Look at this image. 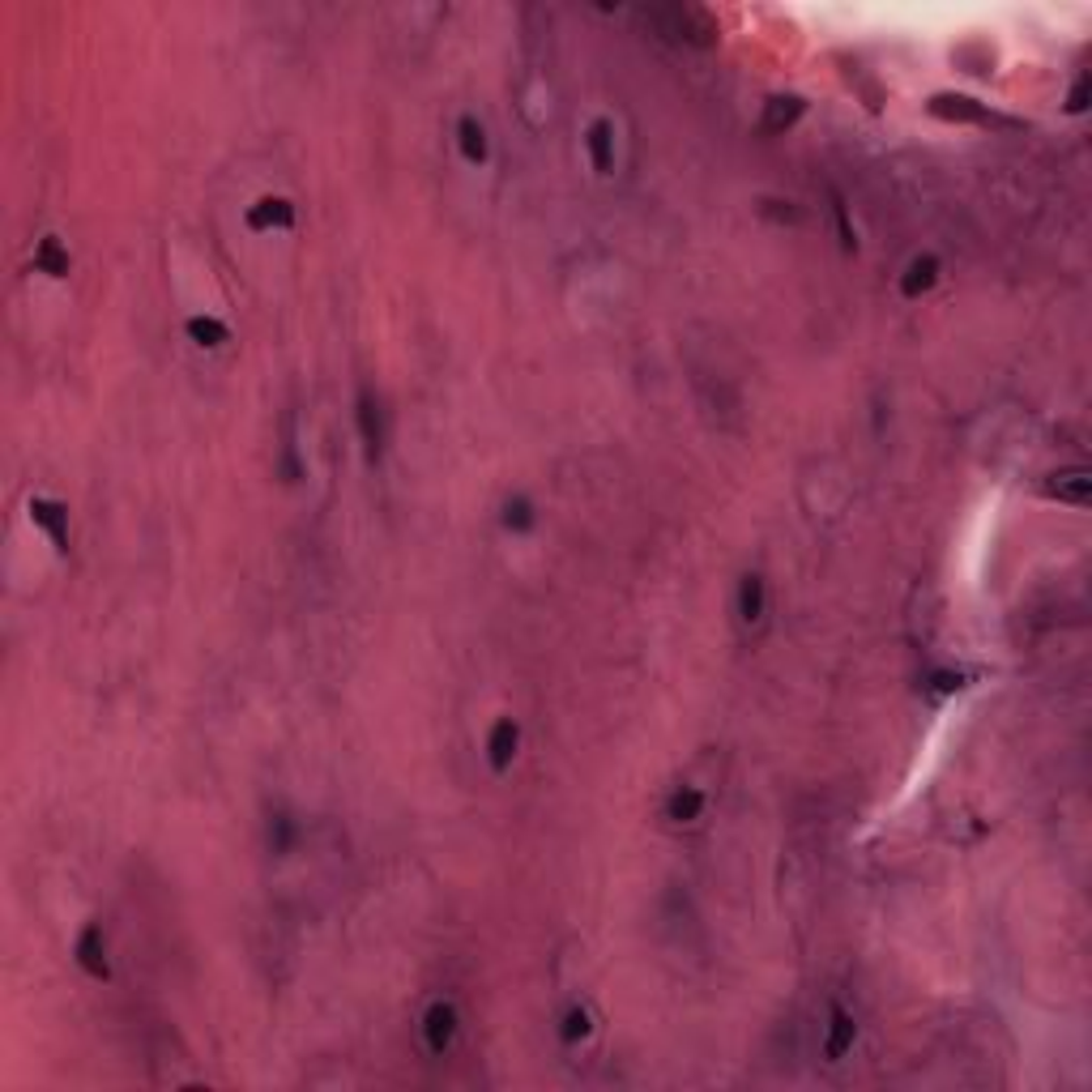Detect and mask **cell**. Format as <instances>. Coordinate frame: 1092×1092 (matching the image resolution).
Masks as SVG:
<instances>
[{
    "label": "cell",
    "instance_id": "6da1fadb",
    "mask_svg": "<svg viewBox=\"0 0 1092 1092\" xmlns=\"http://www.w3.org/2000/svg\"><path fill=\"white\" fill-rule=\"evenodd\" d=\"M355 423H359V440H363V452H367V461H380L384 457V444H388V415H384V406L376 393H359L355 402Z\"/></svg>",
    "mask_w": 1092,
    "mask_h": 1092
},
{
    "label": "cell",
    "instance_id": "7a4b0ae2",
    "mask_svg": "<svg viewBox=\"0 0 1092 1092\" xmlns=\"http://www.w3.org/2000/svg\"><path fill=\"white\" fill-rule=\"evenodd\" d=\"M461 1033V1016H457V1007H452L448 999H436L423 1012V1041L431 1054H448L452 1041H457Z\"/></svg>",
    "mask_w": 1092,
    "mask_h": 1092
},
{
    "label": "cell",
    "instance_id": "3957f363",
    "mask_svg": "<svg viewBox=\"0 0 1092 1092\" xmlns=\"http://www.w3.org/2000/svg\"><path fill=\"white\" fill-rule=\"evenodd\" d=\"M517 751H521V726L512 717H500L496 726H491V734H487V765H491V773H508L512 759H517Z\"/></svg>",
    "mask_w": 1092,
    "mask_h": 1092
},
{
    "label": "cell",
    "instance_id": "277c9868",
    "mask_svg": "<svg viewBox=\"0 0 1092 1092\" xmlns=\"http://www.w3.org/2000/svg\"><path fill=\"white\" fill-rule=\"evenodd\" d=\"M73 956L77 964L86 968V973L94 981H107L112 977V960H107V939H102L98 926H86V931L77 935V947H73Z\"/></svg>",
    "mask_w": 1092,
    "mask_h": 1092
},
{
    "label": "cell",
    "instance_id": "5b68a950",
    "mask_svg": "<svg viewBox=\"0 0 1092 1092\" xmlns=\"http://www.w3.org/2000/svg\"><path fill=\"white\" fill-rule=\"evenodd\" d=\"M30 521L48 533L56 551H69V508L56 500H30Z\"/></svg>",
    "mask_w": 1092,
    "mask_h": 1092
},
{
    "label": "cell",
    "instance_id": "8992f818",
    "mask_svg": "<svg viewBox=\"0 0 1092 1092\" xmlns=\"http://www.w3.org/2000/svg\"><path fill=\"white\" fill-rule=\"evenodd\" d=\"M248 226L252 231H291L295 226V205L286 197H261L248 210Z\"/></svg>",
    "mask_w": 1092,
    "mask_h": 1092
},
{
    "label": "cell",
    "instance_id": "52a82bcc",
    "mask_svg": "<svg viewBox=\"0 0 1092 1092\" xmlns=\"http://www.w3.org/2000/svg\"><path fill=\"white\" fill-rule=\"evenodd\" d=\"M585 150H589V162L597 175H610L614 171V125L606 116H597L593 125L585 129Z\"/></svg>",
    "mask_w": 1092,
    "mask_h": 1092
},
{
    "label": "cell",
    "instance_id": "ba28073f",
    "mask_svg": "<svg viewBox=\"0 0 1092 1092\" xmlns=\"http://www.w3.org/2000/svg\"><path fill=\"white\" fill-rule=\"evenodd\" d=\"M457 150H461V158L469 162V167H483V162L491 158V137H487V125L479 116H461L457 120Z\"/></svg>",
    "mask_w": 1092,
    "mask_h": 1092
},
{
    "label": "cell",
    "instance_id": "9c48e42d",
    "mask_svg": "<svg viewBox=\"0 0 1092 1092\" xmlns=\"http://www.w3.org/2000/svg\"><path fill=\"white\" fill-rule=\"evenodd\" d=\"M854 1041H858V1024H854V1016L845 1012V1007H832L828 1037H823V1059H828V1063H841V1059L854 1049Z\"/></svg>",
    "mask_w": 1092,
    "mask_h": 1092
},
{
    "label": "cell",
    "instance_id": "30bf717a",
    "mask_svg": "<svg viewBox=\"0 0 1092 1092\" xmlns=\"http://www.w3.org/2000/svg\"><path fill=\"white\" fill-rule=\"evenodd\" d=\"M935 282H939V261L931 252L914 257L909 265H904V274H900V295L904 299H922V295L935 291Z\"/></svg>",
    "mask_w": 1092,
    "mask_h": 1092
},
{
    "label": "cell",
    "instance_id": "8fae6325",
    "mask_svg": "<svg viewBox=\"0 0 1092 1092\" xmlns=\"http://www.w3.org/2000/svg\"><path fill=\"white\" fill-rule=\"evenodd\" d=\"M765 610H769V585H765V576L747 572L743 585H738V620H743L747 628H755L759 620H765Z\"/></svg>",
    "mask_w": 1092,
    "mask_h": 1092
},
{
    "label": "cell",
    "instance_id": "7c38bea8",
    "mask_svg": "<svg viewBox=\"0 0 1092 1092\" xmlns=\"http://www.w3.org/2000/svg\"><path fill=\"white\" fill-rule=\"evenodd\" d=\"M1049 496H1059L1063 504L1084 508V504L1092 500V479H1088V469H1063V474H1054V483H1049Z\"/></svg>",
    "mask_w": 1092,
    "mask_h": 1092
},
{
    "label": "cell",
    "instance_id": "4fadbf2b",
    "mask_svg": "<svg viewBox=\"0 0 1092 1092\" xmlns=\"http://www.w3.org/2000/svg\"><path fill=\"white\" fill-rule=\"evenodd\" d=\"M34 270L48 274V278H65L73 270V257L56 235H44L39 239V248H34Z\"/></svg>",
    "mask_w": 1092,
    "mask_h": 1092
},
{
    "label": "cell",
    "instance_id": "5bb4252c",
    "mask_svg": "<svg viewBox=\"0 0 1092 1092\" xmlns=\"http://www.w3.org/2000/svg\"><path fill=\"white\" fill-rule=\"evenodd\" d=\"M705 794H700L696 786H678L670 798H666V819L670 823H696L700 815H705Z\"/></svg>",
    "mask_w": 1092,
    "mask_h": 1092
},
{
    "label": "cell",
    "instance_id": "9a60e30c",
    "mask_svg": "<svg viewBox=\"0 0 1092 1092\" xmlns=\"http://www.w3.org/2000/svg\"><path fill=\"white\" fill-rule=\"evenodd\" d=\"M807 112V102H802L798 94H777L773 102H769V112H765V129L769 133H786V129H794L798 125V116Z\"/></svg>",
    "mask_w": 1092,
    "mask_h": 1092
},
{
    "label": "cell",
    "instance_id": "2e32d148",
    "mask_svg": "<svg viewBox=\"0 0 1092 1092\" xmlns=\"http://www.w3.org/2000/svg\"><path fill=\"white\" fill-rule=\"evenodd\" d=\"M184 334H189L197 346H205V350H218V346L231 342V329H226L222 320H214V316H193L189 324H184Z\"/></svg>",
    "mask_w": 1092,
    "mask_h": 1092
},
{
    "label": "cell",
    "instance_id": "e0dca14e",
    "mask_svg": "<svg viewBox=\"0 0 1092 1092\" xmlns=\"http://www.w3.org/2000/svg\"><path fill=\"white\" fill-rule=\"evenodd\" d=\"M931 112L935 116H947V120H981V107L968 94H935L931 98Z\"/></svg>",
    "mask_w": 1092,
    "mask_h": 1092
},
{
    "label": "cell",
    "instance_id": "ac0fdd59",
    "mask_svg": "<svg viewBox=\"0 0 1092 1092\" xmlns=\"http://www.w3.org/2000/svg\"><path fill=\"white\" fill-rule=\"evenodd\" d=\"M500 521H504V529H508V533H529V529H533V521H538V512H533V504H529L525 496H512V500H504Z\"/></svg>",
    "mask_w": 1092,
    "mask_h": 1092
},
{
    "label": "cell",
    "instance_id": "d6986e66",
    "mask_svg": "<svg viewBox=\"0 0 1092 1092\" xmlns=\"http://www.w3.org/2000/svg\"><path fill=\"white\" fill-rule=\"evenodd\" d=\"M593 1033V1020H589V1012L581 1003H572L568 1012H564V1020H560V1037L568 1041V1045H576V1041H585Z\"/></svg>",
    "mask_w": 1092,
    "mask_h": 1092
},
{
    "label": "cell",
    "instance_id": "ffe728a7",
    "mask_svg": "<svg viewBox=\"0 0 1092 1092\" xmlns=\"http://www.w3.org/2000/svg\"><path fill=\"white\" fill-rule=\"evenodd\" d=\"M295 819L286 815V811H278L274 819H270V850L274 854H291V845H295Z\"/></svg>",
    "mask_w": 1092,
    "mask_h": 1092
},
{
    "label": "cell",
    "instance_id": "44dd1931",
    "mask_svg": "<svg viewBox=\"0 0 1092 1092\" xmlns=\"http://www.w3.org/2000/svg\"><path fill=\"white\" fill-rule=\"evenodd\" d=\"M832 205H836V222H841V243H845V248H858V235H854V226H850V210H845V201L832 197Z\"/></svg>",
    "mask_w": 1092,
    "mask_h": 1092
},
{
    "label": "cell",
    "instance_id": "7402d4cb",
    "mask_svg": "<svg viewBox=\"0 0 1092 1092\" xmlns=\"http://www.w3.org/2000/svg\"><path fill=\"white\" fill-rule=\"evenodd\" d=\"M1088 94H1092V81L1080 77V81H1076V90H1071V98H1067V112H1071V116H1080V112L1088 107Z\"/></svg>",
    "mask_w": 1092,
    "mask_h": 1092
}]
</instances>
